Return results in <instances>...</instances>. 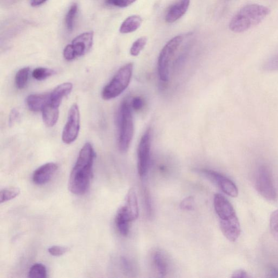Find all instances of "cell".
Masks as SVG:
<instances>
[{"label":"cell","mask_w":278,"mask_h":278,"mask_svg":"<svg viewBox=\"0 0 278 278\" xmlns=\"http://www.w3.org/2000/svg\"><path fill=\"white\" fill-rule=\"evenodd\" d=\"M58 168V165L54 163H49L42 165L34 172L33 182L39 185L47 183L55 175Z\"/></svg>","instance_id":"7c38bea8"},{"label":"cell","mask_w":278,"mask_h":278,"mask_svg":"<svg viewBox=\"0 0 278 278\" xmlns=\"http://www.w3.org/2000/svg\"><path fill=\"white\" fill-rule=\"evenodd\" d=\"M118 146L120 151L129 150L134 134V123L131 103L125 100L120 106L117 115Z\"/></svg>","instance_id":"3957f363"},{"label":"cell","mask_w":278,"mask_h":278,"mask_svg":"<svg viewBox=\"0 0 278 278\" xmlns=\"http://www.w3.org/2000/svg\"><path fill=\"white\" fill-rule=\"evenodd\" d=\"M70 251L69 247L59 246H52L49 249V253L53 256L59 257Z\"/></svg>","instance_id":"f546056e"},{"label":"cell","mask_w":278,"mask_h":278,"mask_svg":"<svg viewBox=\"0 0 278 278\" xmlns=\"http://www.w3.org/2000/svg\"><path fill=\"white\" fill-rule=\"evenodd\" d=\"M78 11V5L73 4L71 7L65 17V23L67 30L72 31L73 28L74 21Z\"/></svg>","instance_id":"cb8c5ba5"},{"label":"cell","mask_w":278,"mask_h":278,"mask_svg":"<svg viewBox=\"0 0 278 278\" xmlns=\"http://www.w3.org/2000/svg\"><path fill=\"white\" fill-rule=\"evenodd\" d=\"M94 43L93 32H85L77 36L72 45L77 57L84 56L92 49Z\"/></svg>","instance_id":"8fae6325"},{"label":"cell","mask_w":278,"mask_h":278,"mask_svg":"<svg viewBox=\"0 0 278 278\" xmlns=\"http://www.w3.org/2000/svg\"><path fill=\"white\" fill-rule=\"evenodd\" d=\"M180 208L185 210H192L194 208V199L192 197L185 198L180 204Z\"/></svg>","instance_id":"d6a6232c"},{"label":"cell","mask_w":278,"mask_h":278,"mask_svg":"<svg viewBox=\"0 0 278 278\" xmlns=\"http://www.w3.org/2000/svg\"><path fill=\"white\" fill-rule=\"evenodd\" d=\"M197 172L216 184L225 194L231 197L238 196V189L231 180L219 172L208 169H197Z\"/></svg>","instance_id":"ba28073f"},{"label":"cell","mask_w":278,"mask_h":278,"mask_svg":"<svg viewBox=\"0 0 278 278\" xmlns=\"http://www.w3.org/2000/svg\"><path fill=\"white\" fill-rule=\"evenodd\" d=\"M220 224L224 236L229 241L235 242L241 234V227L238 218L228 221H221Z\"/></svg>","instance_id":"5bb4252c"},{"label":"cell","mask_w":278,"mask_h":278,"mask_svg":"<svg viewBox=\"0 0 278 278\" xmlns=\"http://www.w3.org/2000/svg\"><path fill=\"white\" fill-rule=\"evenodd\" d=\"M183 40V36L173 37L162 50L157 61V72L161 81L167 83L169 80L170 65L171 59Z\"/></svg>","instance_id":"5b68a950"},{"label":"cell","mask_w":278,"mask_h":278,"mask_svg":"<svg viewBox=\"0 0 278 278\" xmlns=\"http://www.w3.org/2000/svg\"><path fill=\"white\" fill-rule=\"evenodd\" d=\"M28 277L31 278H45L47 277L46 267L42 264H35L30 268Z\"/></svg>","instance_id":"d4e9b609"},{"label":"cell","mask_w":278,"mask_h":278,"mask_svg":"<svg viewBox=\"0 0 278 278\" xmlns=\"http://www.w3.org/2000/svg\"><path fill=\"white\" fill-rule=\"evenodd\" d=\"M50 102V93L30 95L26 99L27 107L35 112L42 111Z\"/></svg>","instance_id":"2e32d148"},{"label":"cell","mask_w":278,"mask_h":278,"mask_svg":"<svg viewBox=\"0 0 278 278\" xmlns=\"http://www.w3.org/2000/svg\"><path fill=\"white\" fill-rule=\"evenodd\" d=\"M269 227L272 235L278 242V210L270 215Z\"/></svg>","instance_id":"83f0119b"},{"label":"cell","mask_w":278,"mask_h":278,"mask_svg":"<svg viewBox=\"0 0 278 278\" xmlns=\"http://www.w3.org/2000/svg\"><path fill=\"white\" fill-rule=\"evenodd\" d=\"M133 221L137 220L139 216V206L136 192L134 189H131L128 192L126 197V205Z\"/></svg>","instance_id":"ffe728a7"},{"label":"cell","mask_w":278,"mask_h":278,"mask_svg":"<svg viewBox=\"0 0 278 278\" xmlns=\"http://www.w3.org/2000/svg\"><path fill=\"white\" fill-rule=\"evenodd\" d=\"M270 276L272 277H278V267L272 268L270 269Z\"/></svg>","instance_id":"74e56055"},{"label":"cell","mask_w":278,"mask_h":278,"mask_svg":"<svg viewBox=\"0 0 278 278\" xmlns=\"http://www.w3.org/2000/svg\"><path fill=\"white\" fill-rule=\"evenodd\" d=\"M59 106L50 102L42 110V116L45 125L54 127L57 123L59 115Z\"/></svg>","instance_id":"e0dca14e"},{"label":"cell","mask_w":278,"mask_h":278,"mask_svg":"<svg viewBox=\"0 0 278 278\" xmlns=\"http://www.w3.org/2000/svg\"><path fill=\"white\" fill-rule=\"evenodd\" d=\"M215 212L220 221H228L237 217L230 202L221 194L216 193L214 198Z\"/></svg>","instance_id":"30bf717a"},{"label":"cell","mask_w":278,"mask_h":278,"mask_svg":"<svg viewBox=\"0 0 278 278\" xmlns=\"http://www.w3.org/2000/svg\"><path fill=\"white\" fill-rule=\"evenodd\" d=\"M54 70L46 67H37L32 72V77L37 81H43L54 74Z\"/></svg>","instance_id":"484cf974"},{"label":"cell","mask_w":278,"mask_h":278,"mask_svg":"<svg viewBox=\"0 0 278 278\" xmlns=\"http://www.w3.org/2000/svg\"><path fill=\"white\" fill-rule=\"evenodd\" d=\"M151 145V132L148 129L142 135L138 148V170L141 178H144L148 170Z\"/></svg>","instance_id":"52a82bcc"},{"label":"cell","mask_w":278,"mask_h":278,"mask_svg":"<svg viewBox=\"0 0 278 278\" xmlns=\"http://www.w3.org/2000/svg\"><path fill=\"white\" fill-rule=\"evenodd\" d=\"M190 4V0H179L178 2L171 6L165 16V20L168 23H173L183 17Z\"/></svg>","instance_id":"4fadbf2b"},{"label":"cell","mask_w":278,"mask_h":278,"mask_svg":"<svg viewBox=\"0 0 278 278\" xmlns=\"http://www.w3.org/2000/svg\"><path fill=\"white\" fill-rule=\"evenodd\" d=\"M47 1L48 0H31V5L33 7H36L42 5Z\"/></svg>","instance_id":"8d00e7d4"},{"label":"cell","mask_w":278,"mask_h":278,"mask_svg":"<svg viewBox=\"0 0 278 278\" xmlns=\"http://www.w3.org/2000/svg\"><path fill=\"white\" fill-rule=\"evenodd\" d=\"M232 277H242V278H248V277H251V276L249 275V274L247 273L245 271V270L243 269H239L236 270L233 274H232Z\"/></svg>","instance_id":"e575fe53"},{"label":"cell","mask_w":278,"mask_h":278,"mask_svg":"<svg viewBox=\"0 0 278 278\" xmlns=\"http://www.w3.org/2000/svg\"><path fill=\"white\" fill-rule=\"evenodd\" d=\"M20 112L17 109H13L11 112L9 117V124L11 126L16 123L19 119Z\"/></svg>","instance_id":"836d02e7"},{"label":"cell","mask_w":278,"mask_h":278,"mask_svg":"<svg viewBox=\"0 0 278 278\" xmlns=\"http://www.w3.org/2000/svg\"><path fill=\"white\" fill-rule=\"evenodd\" d=\"M29 72L30 69L28 67H24L17 72L15 78V83L18 89H22L26 86Z\"/></svg>","instance_id":"7402d4cb"},{"label":"cell","mask_w":278,"mask_h":278,"mask_svg":"<svg viewBox=\"0 0 278 278\" xmlns=\"http://www.w3.org/2000/svg\"><path fill=\"white\" fill-rule=\"evenodd\" d=\"M64 58L67 61H71L77 57L72 44L67 45L63 51Z\"/></svg>","instance_id":"4dcf8cb0"},{"label":"cell","mask_w":278,"mask_h":278,"mask_svg":"<svg viewBox=\"0 0 278 278\" xmlns=\"http://www.w3.org/2000/svg\"><path fill=\"white\" fill-rule=\"evenodd\" d=\"M145 203H146V207L148 210V214L151 215V203H150V200H149V194L148 192H146V194H145Z\"/></svg>","instance_id":"d590c367"},{"label":"cell","mask_w":278,"mask_h":278,"mask_svg":"<svg viewBox=\"0 0 278 278\" xmlns=\"http://www.w3.org/2000/svg\"><path fill=\"white\" fill-rule=\"evenodd\" d=\"M255 186L263 197L270 201L276 200L277 194L272 175L266 165H260L255 172Z\"/></svg>","instance_id":"8992f818"},{"label":"cell","mask_w":278,"mask_h":278,"mask_svg":"<svg viewBox=\"0 0 278 278\" xmlns=\"http://www.w3.org/2000/svg\"><path fill=\"white\" fill-rule=\"evenodd\" d=\"M95 156L94 149L89 142L81 149L69 178V189L73 194L84 195L88 191L93 177Z\"/></svg>","instance_id":"6da1fadb"},{"label":"cell","mask_w":278,"mask_h":278,"mask_svg":"<svg viewBox=\"0 0 278 278\" xmlns=\"http://www.w3.org/2000/svg\"><path fill=\"white\" fill-rule=\"evenodd\" d=\"M80 130V112L77 104L71 107L67 123L62 133V140L66 144H70L76 140Z\"/></svg>","instance_id":"9c48e42d"},{"label":"cell","mask_w":278,"mask_h":278,"mask_svg":"<svg viewBox=\"0 0 278 278\" xmlns=\"http://www.w3.org/2000/svg\"><path fill=\"white\" fill-rule=\"evenodd\" d=\"M142 22L141 18L137 15L128 17L120 26V32L122 34H128L136 31L141 26Z\"/></svg>","instance_id":"d6986e66"},{"label":"cell","mask_w":278,"mask_h":278,"mask_svg":"<svg viewBox=\"0 0 278 278\" xmlns=\"http://www.w3.org/2000/svg\"><path fill=\"white\" fill-rule=\"evenodd\" d=\"M147 42V39L146 36L140 37L135 41L132 44L130 49L131 55L134 57L138 56L146 46Z\"/></svg>","instance_id":"4316f807"},{"label":"cell","mask_w":278,"mask_h":278,"mask_svg":"<svg viewBox=\"0 0 278 278\" xmlns=\"http://www.w3.org/2000/svg\"><path fill=\"white\" fill-rule=\"evenodd\" d=\"M153 262L156 271L162 277L168 273V262L166 257L160 251L156 252L153 255Z\"/></svg>","instance_id":"44dd1931"},{"label":"cell","mask_w":278,"mask_h":278,"mask_svg":"<svg viewBox=\"0 0 278 278\" xmlns=\"http://www.w3.org/2000/svg\"><path fill=\"white\" fill-rule=\"evenodd\" d=\"M73 88L71 83H64L58 86L50 93V102L59 106L64 97L70 94Z\"/></svg>","instance_id":"ac0fdd59"},{"label":"cell","mask_w":278,"mask_h":278,"mask_svg":"<svg viewBox=\"0 0 278 278\" xmlns=\"http://www.w3.org/2000/svg\"><path fill=\"white\" fill-rule=\"evenodd\" d=\"M267 7L258 5H248L240 10L232 18L229 28L232 32H244L259 25L270 13Z\"/></svg>","instance_id":"7a4b0ae2"},{"label":"cell","mask_w":278,"mask_h":278,"mask_svg":"<svg viewBox=\"0 0 278 278\" xmlns=\"http://www.w3.org/2000/svg\"><path fill=\"white\" fill-rule=\"evenodd\" d=\"M20 193L18 187H7L0 191V203L3 204L7 201H11L17 196Z\"/></svg>","instance_id":"603a6c76"},{"label":"cell","mask_w":278,"mask_h":278,"mask_svg":"<svg viewBox=\"0 0 278 278\" xmlns=\"http://www.w3.org/2000/svg\"><path fill=\"white\" fill-rule=\"evenodd\" d=\"M133 70V64L131 63L122 67L109 84L103 88L102 98L105 100H110L121 95L130 84Z\"/></svg>","instance_id":"277c9868"},{"label":"cell","mask_w":278,"mask_h":278,"mask_svg":"<svg viewBox=\"0 0 278 278\" xmlns=\"http://www.w3.org/2000/svg\"><path fill=\"white\" fill-rule=\"evenodd\" d=\"M133 221L132 217L124 206L120 208L115 217V224L120 234L126 236L129 234L130 223Z\"/></svg>","instance_id":"9a60e30c"},{"label":"cell","mask_w":278,"mask_h":278,"mask_svg":"<svg viewBox=\"0 0 278 278\" xmlns=\"http://www.w3.org/2000/svg\"><path fill=\"white\" fill-rule=\"evenodd\" d=\"M137 0H107V3L111 6L118 7V8H126L136 2Z\"/></svg>","instance_id":"f1b7e54d"},{"label":"cell","mask_w":278,"mask_h":278,"mask_svg":"<svg viewBox=\"0 0 278 278\" xmlns=\"http://www.w3.org/2000/svg\"><path fill=\"white\" fill-rule=\"evenodd\" d=\"M131 105L134 110L139 111L144 107V101L140 97H135L132 100Z\"/></svg>","instance_id":"1f68e13d"}]
</instances>
